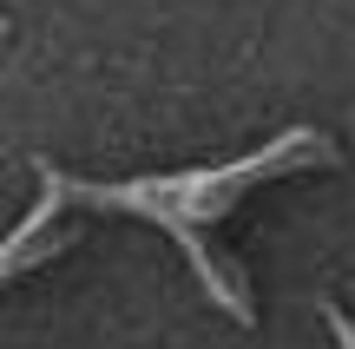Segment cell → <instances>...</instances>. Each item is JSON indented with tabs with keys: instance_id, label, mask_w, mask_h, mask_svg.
<instances>
[{
	"instance_id": "1",
	"label": "cell",
	"mask_w": 355,
	"mask_h": 349,
	"mask_svg": "<svg viewBox=\"0 0 355 349\" xmlns=\"http://www.w3.org/2000/svg\"><path fill=\"white\" fill-rule=\"evenodd\" d=\"M309 158H336L322 132H290V139H277L270 152H250V158H237V165H224V171H191V178H139V185H79V178H60V191L79 198V205H112V211L158 218V224L178 237V244H184L191 271L211 284V297L224 303L237 323H250V303H243V290L217 277V264H211V250H204L198 224H204V218H224L230 198H237L243 185L277 178V171H296V165H309Z\"/></svg>"
},
{
	"instance_id": "2",
	"label": "cell",
	"mask_w": 355,
	"mask_h": 349,
	"mask_svg": "<svg viewBox=\"0 0 355 349\" xmlns=\"http://www.w3.org/2000/svg\"><path fill=\"white\" fill-rule=\"evenodd\" d=\"M40 185H46V198H40V205H33V211H26V218L7 231V244H0V284H7L20 264H40V257L53 250V244H40V231H46V224H53V211L66 205V191H60V171H53V165H40Z\"/></svg>"
},
{
	"instance_id": "3",
	"label": "cell",
	"mask_w": 355,
	"mask_h": 349,
	"mask_svg": "<svg viewBox=\"0 0 355 349\" xmlns=\"http://www.w3.org/2000/svg\"><path fill=\"white\" fill-rule=\"evenodd\" d=\"M322 316H329V330H336V337H343V349H355V323H349V316L336 310V303H329V310H322Z\"/></svg>"
}]
</instances>
